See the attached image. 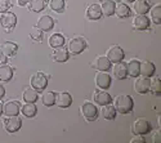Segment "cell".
I'll return each mask as SVG.
<instances>
[{
	"label": "cell",
	"instance_id": "cell-1",
	"mask_svg": "<svg viewBox=\"0 0 161 143\" xmlns=\"http://www.w3.org/2000/svg\"><path fill=\"white\" fill-rule=\"evenodd\" d=\"M133 107H134V102H133V98L130 96L121 94V96L116 97V99H115V108H116L117 112L126 115V113L131 112Z\"/></svg>",
	"mask_w": 161,
	"mask_h": 143
},
{
	"label": "cell",
	"instance_id": "cell-2",
	"mask_svg": "<svg viewBox=\"0 0 161 143\" xmlns=\"http://www.w3.org/2000/svg\"><path fill=\"white\" fill-rule=\"evenodd\" d=\"M152 130V124L146 119H138L131 125V133L134 135H147Z\"/></svg>",
	"mask_w": 161,
	"mask_h": 143
},
{
	"label": "cell",
	"instance_id": "cell-3",
	"mask_svg": "<svg viewBox=\"0 0 161 143\" xmlns=\"http://www.w3.org/2000/svg\"><path fill=\"white\" fill-rule=\"evenodd\" d=\"M16 25H17V16L14 13H10V12L2 13V17H0V26H2L7 32H10L16 27Z\"/></svg>",
	"mask_w": 161,
	"mask_h": 143
},
{
	"label": "cell",
	"instance_id": "cell-4",
	"mask_svg": "<svg viewBox=\"0 0 161 143\" xmlns=\"http://www.w3.org/2000/svg\"><path fill=\"white\" fill-rule=\"evenodd\" d=\"M86 49V40L83 37H74L69 43V53L71 54H80Z\"/></svg>",
	"mask_w": 161,
	"mask_h": 143
},
{
	"label": "cell",
	"instance_id": "cell-5",
	"mask_svg": "<svg viewBox=\"0 0 161 143\" xmlns=\"http://www.w3.org/2000/svg\"><path fill=\"white\" fill-rule=\"evenodd\" d=\"M30 84L36 92H43V90H45V88L48 85V79L43 72H37L31 77Z\"/></svg>",
	"mask_w": 161,
	"mask_h": 143
},
{
	"label": "cell",
	"instance_id": "cell-6",
	"mask_svg": "<svg viewBox=\"0 0 161 143\" xmlns=\"http://www.w3.org/2000/svg\"><path fill=\"white\" fill-rule=\"evenodd\" d=\"M81 113L88 121H96L98 119V110L96 105H93L90 102H85L81 106Z\"/></svg>",
	"mask_w": 161,
	"mask_h": 143
},
{
	"label": "cell",
	"instance_id": "cell-7",
	"mask_svg": "<svg viewBox=\"0 0 161 143\" xmlns=\"http://www.w3.org/2000/svg\"><path fill=\"white\" fill-rule=\"evenodd\" d=\"M22 126V120L18 118V116H8V119L4 121V128L5 130L10 134L18 132Z\"/></svg>",
	"mask_w": 161,
	"mask_h": 143
},
{
	"label": "cell",
	"instance_id": "cell-8",
	"mask_svg": "<svg viewBox=\"0 0 161 143\" xmlns=\"http://www.w3.org/2000/svg\"><path fill=\"white\" fill-rule=\"evenodd\" d=\"M150 85H151L150 77L141 76V77H137L136 83H134V89H136V92L138 94H146V93H148Z\"/></svg>",
	"mask_w": 161,
	"mask_h": 143
},
{
	"label": "cell",
	"instance_id": "cell-9",
	"mask_svg": "<svg viewBox=\"0 0 161 143\" xmlns=\"http://www.w3.org/2000/svg\"><path fill=\"white\" fill-rule=\"evenodd\" d=\"M125 57V53L124 50L117 47V45H114L108 49V52H107V58H108V61L111 63H117V62H121Z\"/></svg>",
	"mask_w": 161,
	"mask_h": 143
},
{
	"label": "cell",
	"instance_id": "cell-10",
	"mask_svg": "<svg viewBox=\"0 0 161 143\" xmlns=\"http://www.w3.org/2000/svg\"><path fill=\"white\" fill-rule=\"evenodd\" d=\"M150 19L146 17V14H137L133 19V26L134 29L138 30V31H146L150 29Z\"/></svg>",
	"mask_w": 161,
	"mask_h": 143
},
{
	"label": "cell",
	"instance_id": "cell-11",
	"mask_svg": "<svg viewBox=\"0 0 161 143\" xmlns=\"http://www.w3.org/2000/svg\"><path fill=\"white\" fill-rule=\"evenodd\" d=\"M56 105L59 108H69L72 105V97L69 92H62L56 96Z\"/></svg>",
	"mask_w": 161,
	"mask_h": 143
},
{
	"label": "cell",
	"instance_id": "cell-12",
	"mask_svg": "<svg viewBox=\"0 0 161 143\" xmlns=\"http://www.w3.org/2000/svg\"><path fill=\"white\" fill-rule=\"evenodd\" d=\"M36 27H37L39 30H42L43 32L50 31L53 27H54V19H53L50 16H43V17L39 18Z\"/></svg>",
	"mask_w": 161,
	"mask_h": 143
},
{
	"label": "cell",
	"instance_id": "cell-13",
	"mask_svg": "<svg viewBox=\"0 0 161 143\" xmlns=\"http://www.w3.org/2000/svg\"><path fill=\"white\" fill-rule=\"evenodd\" d=\"M151 0H136L134 2V10L137 12V14H147L151 10Z\"/></svg>",
	"mask_w": 161,
	"mask_h": 143
},
{
	"label": "cell",
	"instance_id": "cell-14",
	"mask_svg": "<svg viewBox=\"0 0 161 143\" xmlns=\"http://www.w3.org/2000/svg\"><path fill=\"white\" fill-rule=\"evenodd\" d=\"M96 83H97V85H98L101 89L107 90V89L111 86V84H112V79H111V76H110L108 74L101 71V74H98V75L96 76Z\"/></svg>",
	"mask_w": 161,
	"mask_h": 143
},
{
	"label": "cell",
	"instance_id": "cell-15",
	"mask_svg": "<svg viewBox=\"0 0 161 143\" xmlns=\"http://www.w3.org/2000/svg\"><path fill=\"white\" fill-rule=\"evenodd\" d=\"M3 112L5 116H17L19 113V103L17 101H8L3 105Z\"/></svg>",
	"mask_w": 161,
	"mask_h": 143
},
{
	"label": "cell",
	"instance_id": "cell-16",
	"mask_svg": "<svg viewBox=\"0 0 161 143\" xmlns=\"http://www.w3.org/2000/svg\"><path fill=\"white\" fill-rule=\"evenodd\" d=\"M102 16H103V13H102L101 5H98V4H90L86 8V18L88 19L97 21V19H101Z\"/></svg>",
	"mask_w": 161,
	"mask_h": 143
},
{
	"label": "cell",
	"instance_id": "cell-17",
	"mask_svg": "<svg viewBox=\"0 0 161 143\" xmlns=\"http://www.w3.org/2000/svg\"><path fill=\"white\" fill-rule=\"evenodd\" d=\"M93 98H94V102L97 103V105H99V106L110 105V103L112 102V97L108 93H107V92H104V90H102V92H99V90H96Z\"/></svg>",
	"mask_w": 161,
	"mask_h": 143
},
{
	"label": "cell",
	"instance_id": "cell-18",
	"mask_svg": "<svg viewBox=\"0 0 161 143\" xmlns=\"http://www.w3.org/2000/svg\"><path fill=\"white\" fill-rule=\"evenodd\" d=\"M156 72V67L155 64L150 61H144L141 62V66H139V75L146 76V77H152Z\"/></svg>",
	"mask_w": 161,
	"mask_h": 143
},
{
	"label": "cell",
	"instance_id": "cell-19",
	"mask_svg": "<svg viewBox=\"0 0 161 143\" xmlns=\"http://www.w3.org/2000/svg\"><path fill=\"white\" fill-rule=\"evenodd\" d=\"M70 57V53L67 49H63V48H57L54 49V52L50 54V58L54 61V62H58V63H63L69 59Z\"/></svg>",
	"mask_w": 161,
	"mask_h": 143
},
{
	"label": "cell",
	"instance_id": "cell-20",
	"mask_svg": "<svg viewBox=\"0 0 161 143\" xmlns=\"http://www.w3.org/2000/svg\"><path fill=\"white\" fill-rule=\"evenodd\" d=\"M0 50L7 56V57H14L18 52V45L12 41H4L0 47Z\"/></svg>",
	"mask_w": 161,
	"mask_h": 143
},
{
	"label": "cell",
	"instance_id": "cell-21",
	"mask_svg": "<svg viewBox=\"0 0 161 143\" xmlns=\"http://www.w3.org/2000/svg\"><path fill=\"white\" fill-rule=\"evenodd\" d=\"M114 74L115 77L117 80H125L128 77V71H126V63L121 62H117L115 63V67H114Z\"/></svg>",
	"mask_w": 161,
	"mask_h": 143
},
{
	"label": "cell",
	"instance_id": "cell-22",
	"mask_svg": "<svg viewBox=\"0 0 161 143\" xmlns=\"http://www.w3.org/2000/svg\"><path fill=\"white\" fill-rule=\"evenodd\" d=\"M115 14L119 18H128L131 14V10H130V8L126 4L119 3L117 5H115Z\"/></svg>",
	"mask_w": 161,
	"mask_h": 143
},
{
	"label": "cell",
	"instance_id": "cell-23",
	"mask_svg": "<svg viewBox=\"0 0 161 143\" xmlns=\"http://www.w3.org/2000/svg\"><path fill=\"white\" fill-rule=\"evenodd\" d=\"M139 66H141V62L137 59H131L128 64H126V71L128 75L130 77H138L139 76Z\"/></svg>",
	"mask_w": 161,
	"mask_h": 143
},
{
	"label": "cell",
	"instance_id": "cell-24",
	"mask_svg": "<svg viewBox=\"0 0 161 143\" xmlns=\"http://www.w3.org/2000/svg\"><path fill=\"white\" fill-rule=\"evenodd\" d=\"M111 62L108 61V58L107 57H98L97 59H96V63H94V67L97 69V70H99V71H103V72H107L110 69H111Z\"/></svg>",
	"mask_w": 161,
	"mask_h": 143
},
{
	"label": "cell",
	"instance_id": "cell-25",
	"mask_svg": "<svg viewBox=\"0 0 161 143\" xmlns=\"http://www.w3.org/2000/svg\"><path fill=\"white\" fill-rule=\"evenodd\" d=\"M27 7H29L30 12L39 13V12H43L45 9L47 2L45 0H30V2L27 3Z\"/></svg>",
	"mask_w": 161,
	"mask_h": 143
},
{
	"label": "cell",
	"instance_id": "cell-26",
	"mask_svg": "<svg viewBox=\"0 0 161 143\" xmlns=\"http://www.w3.org/2000/svg\"><path fill=\"white\" fill-rule=\"evenodd\" d=\"M13 77V69L7 64H2L0 66V81L3 83H8L12 80Z\"/></svg>",
	"mask_w": 161,
	"mask_h": 143
},
{
	"label": "cell",
	"instance_id": "cell-27",
	"mask_svg": "<svg viewBox=\"0 0 161 143\" xmlns=\"http://www.w3.org/2000/svg\"><path fill=\"white\" fill-rule=\"evenodd\" d=\"M66 40H64V37L63 35L61 34H53L50 37H49V45L50 48L53 49H57V48H62L64 45Z\"/></svg>",
	"mask_w": 161,
	"mask_h": 143
},
{
	"label": "cell",
	"instance_id": "cell-28",
	"mask_svg": "<svg viewBox=\"0 0 161 143\" xmlns=\"http://www.w3.org/2000/svg\"><path fill=\"white\" fill-rule=\"evenodd\" d=\"M115 2H112V0H106V2L102 3L101 5V9H102V13L104 16L107 17H111L115 14Z\"/></svg>",
	"mask_w": 161,
	"mask_h": 143
},
{
	"label": "cell",
	"instance_id": "cell-29",
	"mask_svg": "<svg viewBox=\"0 0 161 143\" xmlns=\"http://www.w3.org/2000/svg\"><path fill=\"white\" fill-rule=\"evenodd\" d=\"M39 96H37V92L32 88H27V89H25V92H23V101L26 103H35L37 101Z\"/></svg>",
	"mask_w": 161,
	"mask_h": 143
},
{
	"label": "cell",
	"instance_id": "cell-30",
	"mask_svg": "<svg viewBox=\"0 0 161 143\" xmlns=\"http://www.w3.org/2000/svg\"><path fill=\"white\" fill-rule=\"evenodd\" d=\"M102 113H103V118L106 120H115L116 119V115H117L116 113V108L114 106H111V103H110V105L103 106Z\"/></svg>",
	"mask_w": 161,
	"mask_h": 143
},
{
	"label": "cell",
	"instance_id": "cell-31",
	"mask_svg": "<svg viewBox=\"0 0 161 143\" xmlns=\"http://www.w3.org/2000/svg\"><path fill=\"white\" fill-rule=\"evenodd\" d=\"M22 113L26 116V118H35L36 113H37V107L34 105V103H27V105H23Z\"/></svg>",
	"mask_w": 161,
	"mask_h": 143
},
{
	"label": "cell",
	"instance_id": "cell-32",
	"mask_svg": "<svg viewBox=\"0 0 161 143\" xmlns=\"http://www.w3.org/2000/svg\"><path fill=\"white\" fill-rule=\"evenodd\" d=\"M44 106L47 107H52L53 105H56V93L54 92H45L43 94V98H42Z\"/></svg>",
	"mask_w": 161,
	"mask_h": 143
},
{
	"label": "cell",
	"instance_id": "cell-33",
	"mask_svg": "<svg viewBox=\"0 0 161 143\" xmlns=\"http://www.w3.org/2000/svg\"><path fill=\"white\" fill-rule=\"evenodd\" d=\"M49 7L53 12H57V13H62L66 8V3L64 0H50L49 2Z\"/></svg>",
	"mask_w": 161,
	"mask_h": 143
},
{
	"label": "cell",
	"instance_id": "cell-34",
	"mask_svg": "<svg viewBox=\"0 0 161 143\" xmlns=\"http://www.w3.org/2000/svg\"><path fill=\"white\" fill-rule=\"evenodd\" d=\"M151 18H152L153 23H156V25L161 23V5H156V7L152 8V10H151Z\"/></svg>",
	"mask_w": 161,
	"mask_h": 143
},
{
	"label": "cell",
	"instance_id": "cell-35",
	"mask_svg": "<svg viewBox=\"0 0 161 143\" xmlns=\"http://www.w3.org/2000/svg\"><path fill=\"white\" fill-rule=\"evenodd\" d=\"M150 90H152L155 96H160V93H161V80L158 79V77H155V79L151 81Z\"/></svg>",
	"mask_w": 161,
	"mask_h": 143
},
{
	"label": "cell",
	"instance_id": "cell-36",
	"mask_svg": "<svg viewBox=\"0 0 161 143\" xmlns=\"http://www.w3.org/2000/svg\"><path fill=\"white\" fill-rule=\"evenodd\" d=\"M30 37L32 39V40L34 41H42L43 40V31L42 30H39L37 27H35L31 32H30Z\"/></svg>",
	"mask_w": 161,
	"mask_h": 143
},
{
	"label": "cell",
	"instance_id": "cell-37",
	"mask_svg": "<svg viewBox=\"0 0 161 143\" xmlns=\"http://www.w3.org/2000/svg\"><path fill=\"white\" fill-rule=\"evenodd\" d=\"M10 7H12V4H10L9 0H0V13L7 12Z\"/></svg>",
	"mask_w": 161,
	"mask_h": 143
},
{
	"label": "cell",
	"instance_id": "cell-38",
	"mask_svg": "<svg viewBox=\"0 0 161 143\" xmlns=\"http://www.w3.org/2000/svg\"><path fill=\"white\" fill-rule=\"evenodd\" d=\"M130 142H131V143H138V142H139V143H144V142H146V139H144L142 135H138L137 138H133Z\"/></svg>",
	"mask_w": 161,
	"mask_h": 143
},
{
	"label": "cell",
	"instance_id": "cell-39",
	"mask_svg": "<svg viewBox=\"0 0 161 143\" xmlns=\"http://www.w3.org/2000/svg\"><path fill=\"white\" fill-rule=\"evenodd\" d=\"M5 63H7V56L0 50V66H2V64H5Z\"/></svg>",
	"mask_w": 161,
	"mask_h": 143
},
{
	"label": "cell",
	"instance_id": "cell-40",
	"mask_svg": "<svg viewBox=\"0 0 161 143\" xmlns=\"http://www.w3.org/2000/svg\"><path fill=\"white\" fill-rule=\"evenodd\" d=\"M4 96H5V89H4V86L2 84H0V99L4 98Z\"/></svg>",
	"mask_w": 161,
	"mask_h": 143
},
{
	"label": "cell",
	"instance_id": "cell-41",
	"mask_svg": "<svg viewBox=\"0 0 161 143\" xmlns=\"http://www.w3.org/2000/svg\"><path fill=\"white\" fill-rule=\"evenodd\" d=\"M17 2H18L19 7H25V5H27V3L30 2V0H17Z\"/></svg>",
	"mask_w": 161,
	"mask_h": 143
},
{
	"label": "cell",
	"instance_id": "cell-42",
	"mask_svg": "<svg viewBox=\"0 0 161 143\" xmlns=\"http://www.w3.org/2000/svg\"><path fill=\"white\" fill-rule=\"evenodd\" d=\"M155 143L157 142V140H160V132H156L155 134H153V139H152Z\"/></svg>",
	"mask_w": 161,
	"mask_h": 143
},
{
	"label": "cell",
	"instance_id": "cell-43",
	"mask_svg": "<svg viewBox=\"0 0 161 143\" xmlns=\"http://www.w3.org/2000/svg\"><path fill=\"white\" fill-rule=\"evenodd\" d=\"M2 115H3V103L0 102V116H2Z\"/></svg>",
	"mask_w": 161,
	"mask_h": 143
},
{
	"label": "cell",
	"instance_id": "cell-44",
	"mask_svg": "<svg viewBox=\"0 0 161 143\" xmlns=\"http://www.w3.org/2000/svg\"><path fill=\"white\" fill-rule=\"evenodd\" d=\"M125 2H128V3H134L136 0H125Z\"/></svg>",
	"mask_w": 161,
	"mask_h": 143
},
{
	"label": "cell",
	"instance_id": "cell-45",
	"mask_svg": "<svg viewBox=\"0 0 161 143\" xmlns=\"http://www.w3.org/2000/svg\"><path fill=\"white\" fill-rule=\"evenodd\" d=\"M112 2H119V0H112Z\"/></svg>",
	"mask_w": 161,
	"mask_h": 143
}]
</instances>
